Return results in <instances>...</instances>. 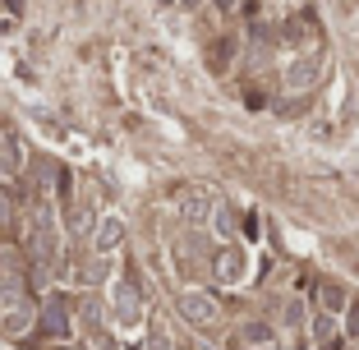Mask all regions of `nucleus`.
I'll return each mask as SVG.
<instances>
[{"instance_id": "21", "label": "nucleus", "mask_w": 359, "mask_h": 350, "mask_svg": "<svg viewBox=\"0 0 359 350\" xmlns=\"http://www.w3.org/2000/svg\"><path fill=\"white\" fill-rule=\"evenodd\" d=\"M55 350H65V346H55Z\"/></svg>"}, {"instance_id": "2", "label": "nucleus", "mask_w": 359, "mask_h": 350, "mask_svg": "<svg viewBox=\"0 0 359 350\" xmlns=\"http://www.w3.org/2000/svg\"><path fill=\"white\" fill-rule=\"evenodd\" d=\"M212 281L217 286H240L244 272H249V254H244L240 244H226V249H217V258H212Z\"/></svg>"}, {"instance_id": "4", "label": "nucleus", "mask_w": 359, "mask_h": 350, "mask_svg": "<svg viewBox=\"0 0 359 350\" xmlns=\"http://www.w3.org/2000/svg\"><path fill=\"white\" fill-rule=\"evenodd\" d=\"M111 309H116V323H125V328H134V323L143 318V290H138L134 276H120V286H116V299H111Z\"/></svg>"}, {"instance_id": "19", "label": "nucleus", "mask_w": 359, "mask_h": 350, "mask_svg": "<svg viewBox=\"0 0 359 350\" xmlns=\"http://www.w3.org/2000/svg\"><path fill=\"white\" fill-rule=\"evenodd\" d=\"M180 5H203V0H180Z\"/></svg>"}, {"instance_id": "15", "label": "nucleus", "mask_w": 359, "mask_h": 350, "mask_svg": "<svg viewBox=\"0 0 359 350\" xmlns=\"http://www.w3.org/2000/svg\"><path fill=\"white\" fill-rule=\"evenodd\" d=\"M341 337H350V341H359V295H350V304H346V314H341Z\"/></svg>"}, {"instance_id": "12", "label": "nucleus", "mask_w": 359, "mask_h": 350, "mask_svg": "<svg viewBox=\"0 0 359 350\" xmlns=\"http://www.w3.org/2000/svg\"><path fill=\"white\" fill-rule=\"evenodd\" d=\"M208 217H212V203L203 198L198 189H194L189 198H184V222H189V226H203V222H208Z\"/></svg>"}, {"instance_id": "6", "label": "nucleus", "mask_w": 359, "mask_h": 350, "mask_svg": "<svg viewBox=\"0 0 359 350\" xmlns=\"http://www.w3.org/2000/svg\"><path fill=\"white\" fill-rule=\"evenodd\" d=\"M240 55V37L235 32H222V37H212L208 46V69L212 74H231V60Z\"/></svg>"}, {"instance_id": "10", "label": "nucleus", "mask_w": 359, "mask_h": 350, "mask_svg": "<svg viewBox=\"0 0 359 350\" xmlns=\"http://www.w3.org/2000/svg\"><path fill=\"white\" fill-rule=\"evenodd\" d=\"M208 222H212V231L222 235L226 244H235V231H240V213H235L231 203H217V208H212V217H208Z\"/></svg>"}, {"instance_id": "14", "label": "nucleus", "mask_w": 359, "mask_h": 350, "mask_svg": "<svg viewBox=\"0 0 359 350\" xmlns=\"http://www.w3.org/2000/svg\"><path fill=\"white\" fill-rule=\"evenodd\" d=\"M32 318H37V314H32L28 304H19V309L10 314V318L0 323V332H5V337H19V332H28V328H32Z\"/></svg>"}, {"instance_id": "5", "label": "nucleus", "mask_w": 359, "mask_h": 350, "mask_svg": "<svg viewBox=\"0 0 359 350\" xmlns=\"http://www.w3.org/2000/svg\"><path fill=\"white\" fill-rule=\"evenodd\" d=\"M180 314L189 323H198V328H212V323L222 318V304L208 295V290H189V295L180 299Z\"/></svg>"}, {"instance_id": "9", "label": "nucleus", "mask_w": 359, "mask_h": 350, "mask_svg": "<svg viewBox=\"0 0 359 350\" xmlns=\"http://www.w3.org/2000/svg\"><path fill=\"white\" fill-rule=\"evenodd\" d=\"M313 341H318V350H341V328H337V318L332 314H313Z\"/></svg>"}, {"instance_id": "22", "label": "nucleus", "mask_w": 359, "mask_h": 350, "mask_svg": "<svg viewBox=\"0 0 359 350\" xmlns=\"http://www.w3.org/2000/svg\"><path fill=\"white\" fill-rule=\"evenodd\" d=\"M0 138H5V134H0Z\"/></svg>"}, {"instance_id": "11", "label": "nucleus", "mask_w": 359, "mask_h": 350, "mask_svg": "<svg viewBox=\"0 0 359 350\" xmlns=\"http://www.w3.org/2000/svg\"><path fill=\"white\" fill-rule=\"evenodd\" d=\"M276 323H281V332L299 337V332H304V323H309V304H304V299H285L281 314H276Z\"/></svg>"}, {"instance_id": "3", "label": "nucleus", "mask_w": 359, "mask_h": 350, "mask_svg": "<svg viewBox=\"0 0 359 350\" xmlns=\"http://www.w3.org/2000/svg\"><path fill=\"white\" fill-rule=\"evenodd\" d=\"M276 346V328L267 318H244L231 337V350H272Z\"/></svg>"}, {"instance_id": "8", "label": "nucleus", "mask_w": 359, "mask_h": 350, "mask_svg": "<svg viewBox=\"0 0 359 350\" xmlns=\"http://www.w3.org/2000/svg\"><path fill=\"white\" fill-rule=\"evenodd\" d=\"M120 244H125V222H120V217H106V222L97 226V235H93L97 258H102V254H116Z\"/></svg>"}, {"instance_id": "20", "label": "nucleus", "mask_w": 359, "mask_h": 350, "mask_svg": "<svg viewBox=\"0 0 359 350\" xmlns=\"http://www.w3.org/2000/svg\"><path fill=\"white\" fill-rule=\"evenodd\" d=\"M161 5H180V0H161Z\"/></svg>"}, {"instance_id": "18", "label": "nucleus", "mask_w": 359, "mask_h": 350, "mask_svg": "<svg viewBox=\"0 0 359 350\" xmlns=\"http://www.w3.org/2000/svg\"><path fill=\"white\" fill-rule=\"evenodd\" d=\"M0 226H10V198L0 194Z\"/></svg>"}, {"instance_id": "1", "label": "nucleus", "mask_w": 359, "mask_h": 350, "mask_svg": "<svg viewBox=\"0 0 359 350\" xmlns=\"http://www.w3.org/2000/svg\"><path fill=\"white\" fill-rule=\"evenodd\" d=\"M32 323H37V332H42V337L69 341V337H74V304H69V295H46Z\"/></svg>"}, {"instance_id": "17", "label": "nucleus", "mask_w": 359, "mask_h": 350, "mask_svg": "<svg viewBox=\"0 0 359 350\" xmlns=\"http://www.w3.org/2000/svg\"><path fill=\"white\" fill-rule=\"evenodd\" d=\"M208 5H212L217 14H235V10H240V0H208Z\"/></svg>"}, {"instance_id": "16", "label": "nucleus", "mask_w": 359, "mask_h": 350, "mask_svg": "<svg viewBox=\"0 0 359 350\" xmlns=\"http://www.w3.org/2000/svg\"><path fill=\"white\" fill-rule=\"evenodd\" d=\"M148 350H175V341H170V328H166V323H152V341H148Z\"/></svg>"}, {"instance_id": "13", "label": "nucleus", "mask_w": 359, "mask_h": 350, "mask_svg": "<svg viewBox=\"0 0 359 350\" xmlns=\"http://www.w3.org/2000/svg\"><path fill=\"white\" fill-rule=\"evenodd\" d=\"M19 166H23V148L14 138H0V170L5 175H19Z\"/></svg>"}, {"instance_id": "7", "label": "nucleus", "mask_w": 359, "mask_h": 350, "mask_svg": "<svg viewBox=\"0 0 359 350\" xmlns=\"http://www.w3.org/2000/svg\"><path fill=\"white\" fill-rule=\"evenodd\" d=\"M313 290H318V314H346V304H350V290L341 286V281H313Z\"/></svg>"}]
</instances>
